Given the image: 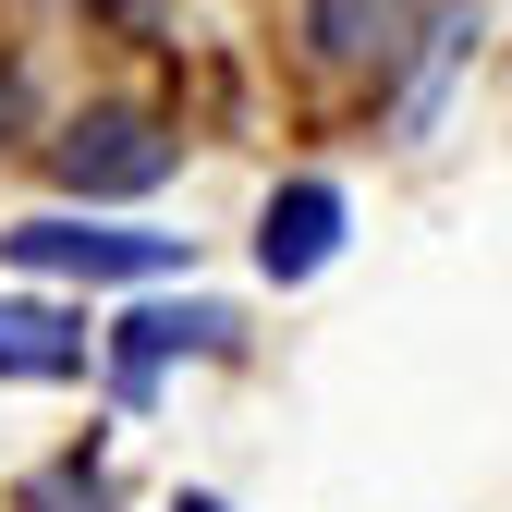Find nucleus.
<instances>
[{
  "label": "nucleus",
  "mask_w": 512,
  "mask_h": 512,
  "mask_svg": "<svg viewBox=\"0 0 512 512\" xmlns=\"http://www.w3.org/2000/svg\"><path fill=\"white\" fill-rule=\"evenodd\" d=\"M171 122L159 110H135V98H98V110H74L49 135V171H61V196H147V183H171Z\"/></svg>",
  "instance_id": "obj_1"
},
{
  "label": "nucleus",
  "mask_w": 512,
  "mask_h": 512,
  "mask_svg": "<svg viewBox=\"0 0 512 512\" xmlns=\"http://www.w3.org/2000/svg\"><path fill=\"white\" fill-rule=\"evenodd\" d=\"M0 256H13V269H61V281H159L196 244L183 232H98V220H13Z\"/></svg>",
  "instance_id": "obj_2"
},
{
  "label": "nucleus",
  "mask_w": 512,
  "mask_h": 512,
  "mask_svg": "<svg viewBox=\"0 0 512 512\" xmlns=\"http://www.w3.org/2000/svg\"><path fill=\"white\" fill-rule=\"evenodd\" d=\"M171 354H232V317H220V305H135V317L110 330V391L147 403Z\"/></svg>",
  "instance_id": "obj_3"
},
{
  "label": "nucleus",
  "mask_w": 512,
  "mask_h": 512,
  "mask_svg": "<svg viewBox=\"0 0 512 512\" xmlns=\"http://www.w3.org/2000/svg\"><path fill=\"white\" fill-rule=\"evenodd\" d=\"M305 49L330 74H391L415 49V0H305Z\"/></svg>",
  "instance_id": "obj_4"
},
{
  "label": "nucleus",
  "mask_w": 512,
  "mask_h": 512,
  "mask_svg": "<svg viewBox=\"0 0 512 512\" xmlns=\"http://www.w3.org/2000/svg\"><path fill=\"white\" fill-rule=\"evenodd\" d=\"M342 256V183H281L269 220H256V269L269 281H317Z\"/></svg>",
  "instance_id": "obj_5"
},
{
  "label": "nucleus",
  "mask_w": 512,
  "mask_h": 512,
  "mask_svg": "<svg viewBox=\"0 0 512 512\" xmlns=\"http://www.w3.org/2000/svg\"><path fill=\"white\" fill-rule=\"evenodd\" d=\"M0 378H25V391L86 378V317L74 305H37V293H0Z\"/></svg>",
  "instance_id": "obj_6"
},
{
  "label": "nucleus",
  "mask_w": 512,
  "mask_h": 512,
  "mask_svg": "<svg viewBox=\"0 0 512 512\" xmlns=\"http://www.w3.org/2000/svg\"><path fill=\"white\" fill-rule=\"evenodd\" d=\"M13 512H110V464L98 452H61V464H37L13 488Z\"/></svg>",
  "instance_id": "obj_7"
},
{
  "label": "nucleus",
  "mask_w": 512,
  "mask_h": 512,
  "mask_svg": "<svg viewBox=\"0 0 512 512\" xmlns=\"http://www.w3.org/2000/svg\"><path fill=\"white\" fill-rule=\"evenodd\" d=\"M25 135V74H0V147Z\"/></svg>",
  "instance_id": "obj_8"
},
{
  "label": "nucleus",
  "mask_w": 512,
  "mask_h": 512,
  "mask_svg": "<svg viewBox=\"0 0 512 512\" xmlns=\"http://www.w3.org/2000/svg\"><path fill=\"white\" fill-rule=\"evenodd\" d=\"M171 512H232V500H208V488H196V500H171Z\"/></svg>",
  "instance_id": "obj_9"
}]
</instances>
